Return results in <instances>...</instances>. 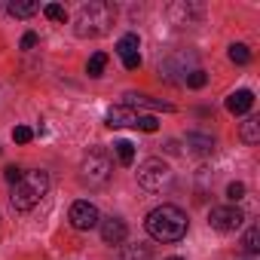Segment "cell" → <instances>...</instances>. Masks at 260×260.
<instances>
[{"label": "cell", "mask_w": 260, "mask_h": 260, "mask_svg": "<svg viewBox=\"0 0 260 260\" xmlns=\"http://www.w3.org/2000/svg\"><path fill=\"white\" fill-rule=\"evenodd\" d=\"M144 230L156 242H181L187 236V214L178 205H159L147 214Z\"/></svg>", "instance_id": "1"}, {"label": "cell", "mask_w": 260, "mask_h": 260, "mask_svg": "<svg viewBox=\"0 0 260 260\" xmlns=\"http://www.w3.org/2000/svg\"><path fill=\"white\" fill-rule=\"evenodd\" d=\"M116 19V10L110 4H104V0H89V4L80 7L77 19H74V31L77 37H101L110 31Z\"/></svg>", "instance_id": "2"}, {"label": "cell", "mask_w": 260, "mask_h": 260, "mask_svg": "<svg viewBox=\"0 0 260 260\" xmlns=\"http://www.w3.org/2000/svg\"><path fill=\"white\" fill-rule=\"evenodd\" d=\"M49 190V175L46 172H22V178L13 184V193H10V202L16 211H31Z\"/></svg>", "instance_id": "3"}, {"label": "cell", "mask_w": 260, "mask_h": 260, "mask_svg": "<svg viewBox=\"0 0 260 260\" xmlns=\"http://www.w3.org/2000/svg\"><path fill=\"white\" fill-rule=\"evenodd\" d=\"M138 184H141L147 193H162V190H169V187L175 184V172H172L162 159L150 156V159H144V162L138 166Z\"/></svg>", "instance_id": "4"}, {"label": "cell", "mask_w": 260, "mask_h": 260, "mask_svg": "<svg viewBox=\"0 0 260 260\" xmlns=\"http://www.w3.org/2000/svg\"><path fill=\"white\" fill-rule=\"evenodd\" d=\"M110 172H113V162H110V156H107L104 150H92V153L83 159V166H80V178H83L89 187L107 184V181H110Z\"/></svg>", "instance_id": "5"}, {"label": "cell", "mask_w": 260, "mask_h": 260, "mask_svg": "<svg viewBox=\"0 0 260 260\" xmlns=\"http://www.w3.org/2000/svg\"><path fill=\"white\" fill-rule=\"evenodd\" d=\"M193 71H199V64H196V55H193V52H187V49H181V52L169 55V58L159 64V74H162L169 83H175V74H181V77H178V83H187V77H190Z\"/></svg>", "instance_id": "6"}, {"label": "cell", "mask_w": 260, "mask_h": 260, "mask_svg": "<svg viewBox=\"0 0 260 260\" xmlns=\"http://www.w3.org/2000/svg\"><path fill=\"white\" fill-rule=\"evenodd\" d=\"M208 223H211V230H217V233H236V230L245 223V214H242L236 205H217V208H211Z\"/></svg>", "instance_id": "7"}, {"label": "cell", "mask_w": 260, "mask_h": 260, "mask_svg": "<svg viewBox=\"0 0 260 260\" xmlns=\"http://www.w3.org/2000/svg\"><path fill=\"white\" fill-rule=\"evenodd\" d=\"M68 220H71V226H74V230H92V226H98L101 214H98V208H95L92 202L80 199V202H74V205H71Z\"/></svg>", "instance_id": "8"}, {"label": "cell", "mask_w": 260, "mask_h": 260, "mask_svg": "<svg viewBox=\"0 0 260 260\" xmlns=\"http://www.w3.org/2000/svg\"><path fill=\"white\" fill-rule=\"evenodd\" d=\"M98 226H101V239H104V245H122L125 242V233H128V226H125V220L122 217H104V220H98Z\"/></svg>", "instance_id": "9"}, {"label": "cell", "mask_w": 260, "mask_h": 260, "mask_svg": "<svg viewBox=\"0 0 260 260\" xmlns=\"http://www.w3.org/2000/svg\"><path fill=\"white\" fill-rule=\"evenodd\" d=\"M122 98H125V104H122V107H128V110H135V107H150V110H175L169 101H156V98L141 95V92H125Z\"/></svg>", "instance_id": "10"}, {"label": "cell", "mask_w": 260, "mask_h": 260, "mask_svg": "<svg viewBox=\"0 0 260 260\" xmlns=\"http://www.w3.org/2000/svg\"><path fill=\"white\" fill-rule=\"evenodd\" d=\"M107 125L110 128H128V125H138V113L128 110V107H110L107 110Z\"/></svg>", "instance_id": "11"}, {"label": "cell", "mask_w": 260, "mask_h": 260, "mask_svg": "<svg viewBox=\"0 0 260 260\" xmlns=\"http://www.w3.org/2000/svg\"><path fill=\"white\" fill-rule=\"evenodd\" d=\"M251 107H254V92H251V89H239V92H233V95L226 98V110L236 113V116L248 113Z\"/></svg>", "instance_id": "12"}, {"label": "cell", "mask_w": 260, "mask_h": 260, "mask_svg": "<svg viewBox=\"0 0 260 260\" xmlns=\"http://www.w3.org/2000/svg\"><path fill=\"white\" fill-rule=\"evenodd\" d=\"M187 150L196 153V156H208V153H214V138H211V135L190 132V135H187Z\"/></svg>", "instance_id": "13"}, {"label": "cell", "mask_w": 260, "mask_h": 260, "mask_svg": "<svg viewBox=\"0 0 260 260\" xmlns=\"http://www.w3.org/2000/svg\"><path fill=\"white\" fill-rule=\"evenodd\" d=\"M239 138H242L248 147L260 144V119H257V116H248V119L242 122V128H239Z\"/></svg>", "instance_id": "14"}, {"label": "cell", "mask_w": 260, "mask_h": 260, "mask_svg": "<svg viewBox=\"0 0 260 260\" xmlns=\"http://www.w3.org/2000/svg\"><path fill=\"white\" fill-rule=\"evenodd\" d=\"M119 260H153V251H150V245H141V242L138 245H125Z\"/></svg>", "instance_id": "15"}, {"label": "cell", "mask_w": 260, "mask_h": 260, "mask_svg": "<svg viewBox=\"0 0 260 260\" xmlns=\"http://www.w3.org/2000/svg\"><path fill=\"white\" fill-rule=\"evenodd\" d=\"M116 52H119V58L141 55V52H138V34H125V37H119V43H116Z\"/></svg>", "instance_id": "16"}, {"label": "cell", "mask_w": 260, "mask_h": 260, "mask_svg": "<svg viewBox=\"0 0 260 260\" xmlns=\"http://www.w3.org/2000/svg\"><path fill=\"white\" fill-rule=\"evenodd\" d=\"M7 10H10V16H16V19H28V16H34V13L40 10V4H34V0H16V4H10Z\"/></svg>", "instance_id": "17"}, {"label": "cell", "mask_w": 260, "mask_h": 260, "mask_svg": "<svg viewBox=\"0 0 260 260\" xmlns=\"http://www.w3.org/2000/svg\"><path fill=\"white\" fill-rule=\"evenodd\" d=\"M242 248H245L248 254H257V251H260V226H257V223L248 226V233L242 236Z\"/></svg>", "instance_id": "18"}, {"label": "cell", "mask_w": 260, "mask_h": 260, "mask_svg": "<svg viewBox=\"0 0 260 260\" xmlns=\"http://www.w3.org/2000/svg\"><path fill=\"white\" fill-rule=\"evenodd\" d=\"M113 147H116V156H119L122 166H132L135 162V144L132 141H116Z\"/></svg>", "instance_id": "19"}, {"label": "cell", "mask_w": 260, "mask_h": 260, "mask_svg": "<svg viewBox=\"0 0 260 260\" xmlns=\"http://www.w3.org/2000/svg\"><path fill=\"white\" fill-rule=\"evenodd\" d=\"M230 61H233V64H248V61H251V49H248L245 43H233V46H230Z\"/></svg>", "instance_id": "20"}, {"label": "cell", "mask_w": 260, "mask_h": 260, "mask_svg": "<svg viewBox=\"0 0 260 260\" xmlns=\"http://www.w3.org/2000/svg\"><path fill=\"white\" fill-rule=\"evenodd\" d=\"M104 68H107V55H104V52H95V55L89 58V64H86V74H89V77H101Z\"/></svg>", "instance_id": "21"}, {"label": "cell", "mask_w": 260, "mask_h": 260, "mask_svg": "<svg viewBox=\"0 0 260 260\" xmlns=\"http://www.w3.org/2000/svg\"><path fill=\"white\" fill-rule=\"evenodd\" d=\"M43 16L52 19V22H68V10L58 7V4H46V7H43Z\"/></svg>", "instance_id": "22"}, {"label": "cell", "mask_w": 260, "mask_h": 260, "mask_svg": "<svg viewBox=\"0 0 260 260\" xmlns=\"http://www.w3.org/2000/svg\"><path fill=\"white\" fill-rule=\"evenodd\" d=\"M205 83H208V74L199 68V71H193V74L187 77V83H184V86H190V89H202Z\"/></svg>", "instance_id": "23"}, {"label": "cell", "mask_w": 260, "mask_h": 260, "mask_svg": "<svg viewBox=\"0 0 260 260\" xmlns=\"http://www.w3.org/2000/svg\"><path fill=\"white\" fill-rule=\"evenodd\" d=\"M31 138H34V132H31L28 125H16V128H13V141H16V144H28Z\"/></svg>", "instance_id": "24"}, {"label": "cell", "mask_w": 260, "mask_h": 260, "mask_svg": "<svg viewBox=\"0 0 260 260\" xmlns=\"http://www.w3.org/2000/svg\"><path fill=\"white\" fill-rule=\"evenodd\" d=\"M242 196H245V184H242V181H233V184L226 187V199H230V202H239Z\"/></svg>", "instance_id": "25"}, {"label": "cell", "mask_w": 260, "mask_h": 260, "mask_svg": "<svg viewBox=\"0 0 260 260\" xmlns=\"http://www.w3.org/2000/svg\"><path fill=\"white\" fill-rule=\"evenodd\" d=\"M135 128H141V132H156L159 122H156V116H141V113H138V125H135Z\"/></svg>", "instance_id": "26"}, {"label": "cell", "mask_w": 260, "mask_h": 260, "mask_svg": "<svg viewBox=\"0 0 260 260\" xmlns=\"http://www.w3.org/2000/svg\"><path fill=\"white\" fill-rule=\"evenodd\" d=\"M4 178H7L10 184H16V181L22 178V169H19V166H7V169H4Z\"/></svg>", "instance_id": "27"}, {"label": "cell", "mask_w": 260, "mask_h": 260, "mask_svg": "<svg viewBox=\"0 0 260 260\" xmlns=\"http://www.w3.org/2000/svg\"><path fill=\"white\" fill-rule=\"evenodd\" d=\"M34 46H37V34H34V31H28V34L22 37V49H34Z\"/></svg>", "instance_id": "28"}, {"label": "cell", "mask_w": 260, "mask_h": 260, "mask_svg": "<svg viewBox=\"0 0 260 260\" xmlns=\"http://www.w3.org/2000/svg\"><path fill=\"white\" fill-rule=\"evenodd\" d=\"M169 260H184V257H169Z\"/></svg>", "instance_id": "29"}]
</instances>
